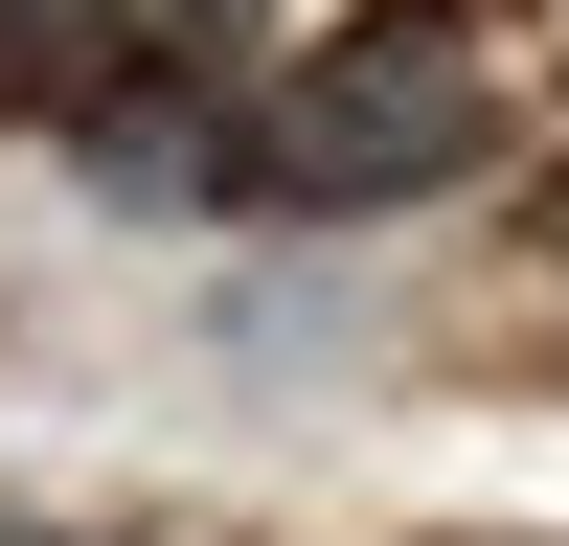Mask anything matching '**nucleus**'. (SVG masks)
<instances>
[{
  "label": "nucleus",
  "instance_id": "obj_1",
  "mask_svg": "<svg viewBox=\"0 0 569 546\" xmlns=\"http://www.w3.org/2000/svg\"><path fill=\"white\" fill-rule=\"evenodd\" d=\"M501 160V91L456 23H342L251 91V205H433Z\"/></svg>",
  "mask_w": 569,
  "mask_h": 546
},
{
  "label": "nucleus",
  "instance_id": "obj_4",
  "mask_svg": "<svg viewBox=\"0 0 569 546\" xmlns=\"http://www.w3.org/2000/svg\"><path fill=\"white\" fill-rule=\"evenodd\" d=\"M0 546H91V524H0Z\"/></svg>",
  "mask_w": 569,
  "mask_h": 546
},
{
  "label": "nucleus",
  "instance_id": "obj_3",
  "mask_svg": "<svg viewBox=\"0 0 569 546\" xmlns=\"http://www.w3.org/2000/svg\"><path fill=\"white\" fill-rule=\"evenodd\" d=\"M137 69V0H0V114H91Z\"/></svg>",
  "mask_w": 569,
  "mask_h": 546
},
{
  "label": "nucleus",
  "instance_id": "obj_2",
  "mask_svg": "<svg viewBox=\"0 0 569 546\" xmlns=\"http://www.w3.org/2000/svg\"><path fill=\"white\" fill-rule=\"evenodd\" d=\"M69 136H91V182H114V205H251V114H228L182 46H160V69H114Z\"/></svg>",
  "mask_w": 569,
  "mask_h": 546
}]
</instances>
